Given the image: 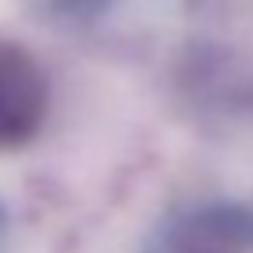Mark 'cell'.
Listing matches in <instances>:
<instances>
[{"label":"cell","instance_id":"obj_3","mask_svg":"<svg viewBox=\"0 0 253 253\" xmlns=\"http://www.w3.org/2000/svg\"><path fill=\"white\" fill-rule=\"evenodd\" d=\"M112 0H52V8L60 11V15H67V19H97L104 8H108Z\"/></svg>","mask_w":253,"mask_h":253},{"label":"cell","instance_id":"obj_4","mask_svg":"<svg viewBox=\"0 0 253 253\" xmlns=\"http://www.w3.org/2000/svg\"><path fill=\"white\" fill-rule=\"evenodd\" d=\"M8 235H11V220H8V209L0 205V253H8Z\"/></svg>","mask_w":253,"mask_h":253},{"label":"cell","instance_id":"obj_2","mask_svg":"<svg viewBox=\"0 0 253 253\" xmlns=\"http://www.w3.org/2000/svg\"><path fill=\"white\" fill-rule=\"evenodd\" d=\"M48 119V79L30 48L0 38V149H23Z\"/></svg>","mask_w":253,"mask_h":253},{"label":"cell","instance_id":"obj_1","mask_svg":"<svg viewBox=\"0 0 253 253\" xmlns=\"http://www.w3.org/2000/svg\"><path fill=\"white\" fill-rule=\"evenodd\" d=\"M142 253H253V209L235 201H198L171 212Z\"/></svg>","mask_w":253,"mask_h":253}]
</instances>
